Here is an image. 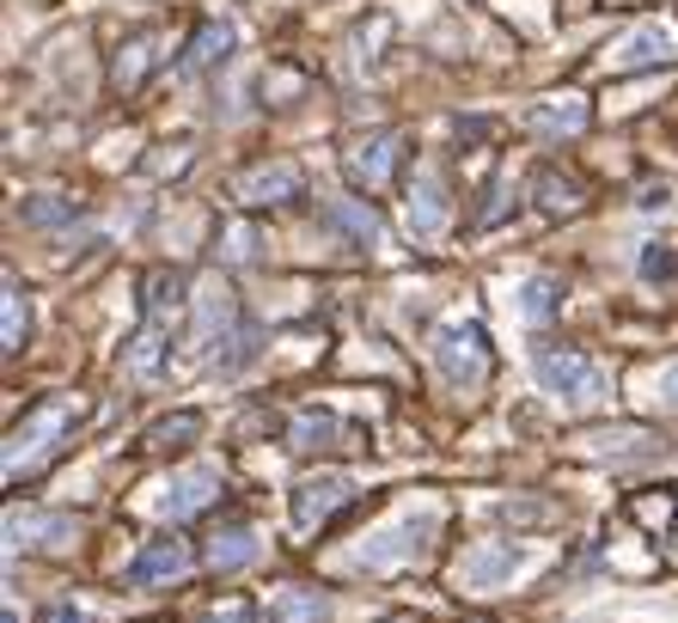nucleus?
<instances>
[{"instance_id": "f257e3e1", "label": "nucleus", "mask_w": 678, "mask_h": 623, "mask_svg": "<svg viewBox=\"0 0 678 623\" xmlns=\"http://www.w3.org/2000/svg\"><path fill=\"white\" fill-rule=\"evenodd\" d=\"M80 422V404L74 398H43L25 410V422L7 434V483L31 477V471H43V464L55 459V447L67 440V428Z\"/></svg>"}, {"instance_id": "f03ea898", "label": "nucleus", "mask_w": 678, "mask_h": 623, "mask_svg": "<svg viewBox=\"0 0 678 623\" xmlns=\"http://www.w3.org/2000/svg\"><path fill=\"white\" fill-rule=\"evenodd\" d=\"M190 348H196V355H214V348H239L233 373H239L245 361L257 355V331L239 319V300H233V288H226L220 276H208V281H202V293H196V331H190Z\"/></svg>"}, {"instance_id": "7ed1b4c3", "label": "nucleus", "mask_w": 678, "mask_h": 623, "mask_svg": "<svg viewBox=\"0 0 678 623\" xmlns=\"http://www.w3.org/2000/svg\"><path fill=\"white\" fill-rule=\"evenodd\" d=\"M532 373H538V385H545L550 398H562V404H593L599 391H605L599 361H586L581 348H562V343H538Z\"/></svg>"}, {"instance_id": "20e7f679", "label": "nucleus", "mask_w": 678, "mask_h": 623, "mask_svg": "<svg viewBox=\"0 0 678 623\" xmlns=\"http://www.w3.org/2000/svg\"><path fill=\"white\" fill-rule=\"evenodd\" d=\"M434 531H440V519L434 514H422V519H398L391 531H379V538L360 550V569H373V574H386V569H410V562H422L428 550H434Z\"/></svg>"}, {"instance_id": "39448f33", "label": "nucleus", "mask_w": 678, "mask_h": 623, "mask_svg": "<svg viewBox=\"0 0 678 623\" xmlns=\"http://www.w3.org/2000/svg\"><path fill=\"white\" fill-rule=\"evenodd\" d=\"M434 361L452 385H483L489 379V336H483V324H440Z\"/></svg>"}, {"instance_id": "423d86ee", "label": "nucleus", "mask_w": 678, "mask_h": 623, "mask_svg": "<svg viewBox=\"0 0 678 623\" xmlns=\"http://www.w3.org/2000/svg\"><path fill=\"white\" fill-rule=\"evenodd\" d=\"M398 160H403V129H379V135H360V141H348L343 172H348V184H355V190H367V196H373V190L391 184Z\"/></svg>"}, {"instance_id": "0eeeda50", "label": "nucleus", "mask_w": 678, "mask_h": 623, "mask_svg": "<svg viewBox=\"0 0 678 623\" xmlns=\"http://www.w3.org/2000/svg\"><path fill=\"white\" fill-rule=\"evenodd\" d=\"M612 74H642V67H672L678 62V31L660 25V19H648V25L624 31V37L612 43Z\"/></svg>"}, {"instance_id": "6e6552de", "label": "nucleus", "mask_w": 678, "mask_h": 623, "mask_svg": "<svg viewBox=\"0 0 678 623\" xmlns=\"http://www.w3.org/2000/svg\"><path fill=\"white\" fill-rule=\"evenodd\" d=\"M300 190H306V178H300L293 160H263V165H245V172L233 178V196H239L245 208H281V202H300Z\"/></svg>"}, {"instance_id": "1a4fd4ad", "label": "nucleus", "mask_w": 678, "mask_h": 623, "mask_svg": "<svg viewBox=\"0 0 678 623\" xmlns=\"http://www.w3.org/2000/svg\"><path fill=\"white\" fill-rule=\"evenodd\" d=\"M348 495H355V483H348L343 471H319V477H300V483H293V526H300V531L331 526V519L348 507Z\"/></svg>"}, {"instance_id": "9d476101", "label": "nucleus", "mask_w": 678, "mask_h": 623, "mask_svg": "<svg viewBox=\"0 0 678 623\" xmlns=\"http://www.w3.org/2000/svg\"><path fill=\"white\" fill-rule=\"evenodd\" d=\"M184 574H190V544L177 531L147 538L141 557L129 562V587H160V581H184Z\"/></svg>"}, {"instance_id": "9b49d317", "label": "nucleus", "mask_w": 678, "mask_h": 623, "mask_svg": "<svg viewBox=\"0 0 678 623\" xmlns=\"http://www.w3.org/2000/svg\"><path fill=\"white\" fill-rule=\"evenodd\" d=\"M80 538V519L74 514H7V544L13 550H67V544Z\"/></svg>"}, {"instance_id": "f8f14e48", "label": "nucleus", "mask_w": 678, "mask_h": 623, "mask_svg": "<svg viewBox=\"0 0 678 623\" xmlns=\"http://www.w3.org/2000/svg\"><path fill=\"white\" fill-rule=\"evenodd\" d=\"M574 447H581L586 459H636V452H654V447H666V440L654 434L648 422H612V428H581Z\"/></svg>"}, {"instance_id": "ddd939ff", "label": "nucleus", "mask_w": 678, "mask_h": 623, "mask_svg": "<svg viewBox=\"0 0 678 623\" xmlns=\"http://www.w3.org/2000/svg\"><path fill=\"white\" fill-rule=\"evenodd\" d=\"M446 221H452L446 184H440L434 172H416V184H410V233H416V239H440Z\"/></svg>"}, {"instance_id": "4468645a", "label": "nucleus", "mask_w": 678, "mask_h": 623, "mask_svg": "<svg viewBox=\"0 0 678 623\" xmlns=\"http://www.w3.org/2000/svg\"><path fill=\"white\" fill-rule=\"evenodd\" d=\"M220 495V477L214 471H184V477H172L165 483V495H160V514L172 519V526H184L190 514H202V507Z\"/></svg>"}, {"instance_id": "2eb2a0df", "label": "nucleus", "mask_w": 678, "mask_h": 623, "mask_svg": "<svg viewBox=\"0 0 678 623\" xmlns=\"http://www.w3.org/2000/svg\"><path fill=\"white\" fill-rule=\"evenodd\" d=\"M202 562H208L214 574H239L257 562V531L251 526H220L208 538V550H202Z\"/></svg>"}, {"instance_id": "dca6fc26", "label": "nucleus", "mask_w": 678, "mask_h": 623, "mask_svg": "<svg viewBox=\"0 0 678 623\" xmlns=\"http://www.w3.org/2000/svg\"><path fill=\"white\" fill-rule=\"evenodd\" d=\"M519 562H526L519 544H483V550H471V557H465V587H495V581H507Z\"/></svg>"}, {"instance_id": "f3484780", "label": "nucleus", "mask_w": 678, "mask_h": 623, "mask_svg": "<svg viewBox=\"0 0 678 623\" xmlns=\"http://www.w3.org/2000/svg\"><path fill=\"white\" fill-rule=\"evenodd\" d=\"M586 117H593V110H586L581 93H550V98H538V105H532V122H538V129H550V135H581Z\"/></svg>"}, {"instance_id": "a211bd4d", "label": "nucleus", "mask_w": 678, "mask_h": 623, "mask_svg": "<svg viewBox=\"0 0 678 623\" xmlns=\"http://www.w3.org/2000/svg\"><path fill=\"white\" fill-rule=\"evenodd\" d=\"M177 305H184V276H177V269H153V276H147V324L172 331Z\"/></svg>"}, {"instance_id": "6ab92c4d", "label": "nucleus", "mask_w": 678, "mask_h": 623, "mask_svg": "<svg viewBox=\"0 0 678 623\" xmlns=\"http://www.w3.org/2000/svg\"><path fill=\"white\" fill-rule=\"evenodd\" d=\"M269 617L276 623H331V599L312 593V587H281Z\"/></svg>"}, {"instance_id": "aec40b11", "label": "nucleus", "mask_w": 678, "mask_h": 623, "mask_svg": "<svg viewBox=\"0 0 678 623\" xmlns=\"http://www.w3.org/2000/svg\"><path fill=\"white\" fill-rule=\"evenodd\" d=\"M25 331H31V305H25V293H19V281L7 276V288H0V348L19 355V348H25Z\"/></svg>"}, {"instance_id": "412c9836", "label": "nucleus", "mask_w": 678, "mask_h": 623, "mask_svg": "<svg viewBox=\"0 0 678 623\" xmlns=\"http://www.w3.org/2000/svg\"><path fill=\"white\" fill-rule=\"evenodd\" d=\"M226 50H233V25H226V19H208V25L190 37V50H184V74H202V67H214Z\"/></svg>"}, {"instance_id": "4be33fe9", "label": "nucleus", "mask_w": 678, "mask_h": 623, "mask_svg": "<svg viewBox=\"0 0 678 623\" xmlns=\"http://www.w3.org/2000/svg\"><path fill=\"white\" fill-rule=\"evenodd\" d=\"M160 37H153V31H141V37H129V50L117 55V74H110V80H117V93H134V86L147 80V67L160 62Z\"/></svg>"}, {"instance_id": "5701e85b", "label": "nucleus", "mask_w": 678, "mask_h": 623, "mask_svg": "<svg viewBox=\"0 0 678 623\" xmlns=\"http://www.w3.org/2000/svg\"><path fill=\"white\" fill-rule=\"evenodd\" d=\"M331 440H343V422L331 410H300L293 416V452H324Z\"/></svg>"}, {"instance_id": "b1692460", "label": "nucleus", "mask_w": 678, "mask_h": 623, "mask_svg": "<svg viewBox=\"0 0 678 623\" xmlns=\"http://www.w3.org/2000/svg\"><path fill=\"white\" fill-rule=\"evenodd\" d=\"M196 434H202V416L196 410H177V416H165V422H153L147 447H153V452H184Z\"/></svg>"}, {"instance_id": "393cba45", "label": "nucleus", "mask_w": 678, "mask_h": 623, "mask_svg": "<svg viewBox=\"0 0 678 623\" xmlns=\"http://www.w3.org/2000/svg\"><path fill=\"white\" fill-rule=\"evenodd\" d=\"M532 196H538V208H545V214H574V208H581V184L562 178V172H538Z\"/></svg>"}, {"instance_id": "a878e982", "label": "nucleus", "mask_w": 678, "mask_h": 623, "mask_svg": "<svg viewBox=\"0 0 678 623\" xmlns=\"http://www.w3.org/2000/svg\"><path fill=\"white\" fill-rule=\"evenodd\" d=\"M519 305H526V319H532V324L557 319V305H562V281H557V276H532L526 288H519Z\"/></svg>"}, {"instance_id": "bb28decb", "label": "nucleus", "mask_w": 678, "mask_h": 623, "mask_svg": "<svg viewBox=\"0 0 678 623\" xmlns=\"http://www.w3.org/2000/svg\"><path fill=\"white\" fill-rule=\"evenodd\" d=\"M331 221H343L360 245H379V214H373V208H360V202H336V208H331Z\"/></svg>"}, {"instance_id": "cd10ccee", "label": "nucleus", "mask_w": 678, "mask_h": 623, "mask_svg": "<svg viewBox=\"0 0 678 623\" xmlns=\"http://www.w3.org/2000/svg\"><path fill=\"white\" fill-rule=\"evenodd\" d=\"M25 221H31V226L74 221V202H62V196H31V202H25Z\"/></svg>"}, {"instance_id": "c85d7f7f", "label": "nucleus", "mask_w": 678, "mask_h": 623, "mask_svg": "<svg viewBox=\"0 0 678 623\" xmlns=\"http://www.w3.org/2000/svg\"><path fill=\"white\" fill-rule=\"evenodd\" d=\"M672 276H678L672 251L666 245H642V281H672Z\"/></svg>"}, {"instance_id": "c756f323", "label": "nucleus", "mask_w": 678, "mask_h": 623, "mask_svg": "<svg viewBox=\"0 0 678 623\" xmlns=\"http://www.w3.org/2000/svg\"><path fill=\"white\" fill-rule=\"evenodd\" d=\"M208 623H257V605L251 599H220V605L208 611Z\"/></svg>"}, {"instance_id": "7c9ffc66", "label": "nucleus", "mask_w": 678, "mask_h": 623, "mask_svg": "<svg viewBox=\"0 0 678 623\" xmlns=\"http://www.w3.org/2000/svg\"><path fill=\"white\" fill-rule=\"evenodd\" d=\"M43 623H86V611L80 605H50V611H43Z\"/></svg>"}, {"instance_id": "2f4dec72", "label": "nucleus", "mask_w": 678, "mask_h": 623, "mask_svg": "<svg viewBox=\"0 0 678 623\" xmlns=\"http://www.w3.org/2000/svg\"><path fill=\"white\" fill-rule=\"evenodd\" d=\"M660 398L678 410V367H666V379H660Z\"/></svg>"}, {"instance_id": "473e14b6", "label": "nucleus", "mask_w": 678, "mask_h": 623, "mask_svg": "<svg viewBox=\"0 0 678 623\" xmlns=\"http://www.w3.org/2000/svg\"><path fill=\"white\" fill-rule=\"evenodd\" d=\"M636 208H666V184H660V190L648 184V190H642V202H636Z\"/></svg>"}, {"instance_id": "72a5a7b5", "label": "nucleus", "mask_w": 678, "mask_h": 623, "mask_svg": "<svg viewBox=\"0 0 678 623\" xmlns=\"http://www.w3.org/2000/svg\"><path fill=\"white\" fill-rule=\"evenodd\" d=\"M0 623H19V617H13V611H7V617H0Z\"/></svg>"}]
</instances>
